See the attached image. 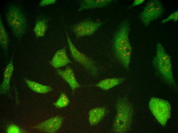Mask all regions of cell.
Here are the masks:
<instances>
[{
  "instance_id": "4",
  "label": "cell",
  "mask_w": 178,
  "mask_h": 133,
  "mask_svg": "<svg viewBox=\"0 0 178 133\" xmlns=\"http://www.w3.org/2000/svg\"><path fill=\"white\" fill-rule=\"evenodd\" d=\"M6 18L8 24L16 37H20L25 34L27 28L26 19L21 10L12 5L7 10Z\"/></svg>"
},
{
  "instance_id": "14",
  "label": "cell",
  "mask_w": 178,
  "mask_h": 133,
  "mask_svg": "<svg viewBox=\"0 0 178 133\" xmlns=\"http://www.w3.org/2000/svg\"><path fill=\"white\" fill-rule=\"evenodd\" d=\"M14 68L12 60L6 67L4 73V79L0 87L1 93H5L8 91L10 87V82L13 71Z\"/></svg>"
},
{
  "instance_id": "13",
  "label": "cell",
  "mask_w": 178,
  "mask_h": 133,
  "mask_svg": "<svg viewBox=\"0 0 178 133\" xmlns=\"http://www.w3.org/2000/svg\"><path fill=\"white\" fill-rule=\"evenodd\" d=\"M112 0H84L81 5L79 11L87 9L102 7L106 6L111 2Z\"/></svg>"
},
{
  "instance_id": "8",
  "label": "cell",
  "mask_w": 178,
  "mask_h": 133,
  "mask_svg": "<svg viewBox=\"0 0 178 133\" xmlns=\"http://www.w3.org/2000/svg\"><path fill=\"white\" fill-rule=\"evenodd\" d=\"M63 119V117L61 116H56L32 127L44 132L55 133L61 127Z\"/></svg>"
},
{
  "instance_id": "12",
  "label": "cell",
  "mask_w": 178,
  "mask_h": 133,
  "mask_svg": "<svg viewBox=\"0 0 178 133\" xmlns=\"http://www.w3.org/2000/svg\"><path fill=\"white\" fill-rule=\"evenodd\" d=\"M104 107H97L92 109L89 111L88 120L92 126L97 124L104 117L106 113Z\"/></svg>"
},
{
  "instance_id": "16",
  "label": "cell",
  "mask_w": 178,
  "mask_h": 133,
  "mask_svg": "<svg viewBox=\"0 0 178 133\" xmlns=\"http://www.w3.org/2000/svg\"><path fill=\"white\" fill-rule=\"evenodd\" d=\"M123 81L121 78L106 79L101 81L96 85L103 90H107L120 84Z\"/></svg>"
},
{
  "instance_id": "15",
  "label": "cell",
  "mask_w": 178,
  "mask_h": 133,
  "mask_svg": "<svg viewBox=\"0 0 178 133\" xmlns=\"http://www.w3.org/2000/svg\"><path fill=\"white\" fill-rule=\"evenodd\" d=\"M25 81L28 87L33 91L40 93H45L51 91L50 86L44 85L38 83L25 79Z\"/></svg>"
},
{
  "instance_id": "21",
  "label": "cell",
  "mask_w": 178,
  "mask_h": 133,
  "mask_svg": "<svg viewBox=\"0 0 178 133\" xmlns=\"http://www.w3.org/2000/svg\"><path fill=\"white\" fill-rule=\"evenodd\" d=\"M178 19V12L177 10L172 13L167 18L163 19L162 21V23L166 22L172 19H173L174 21H176Z\"/></svg>"
},
{
  "instance_id": "22",
  "label": "cell",
  "mask_w": 178,
  "mask_h": 133,
  "mask_svg": "<svg viewBox=\"0 0 178 133\" xmlns=\"http://www.w3.org/2000/svg\"><path fill=\"white\" fill-rule=\"evenodd\" d=\"M161 4V2L158 0H151L148 2L145 7H148L154 8Z\"/></svg>"
},
{
  "instance_id": "3",
  "label": "cell",
  "mask_w": 178,
  "mask_h": 133,
  "mask_svg": "<svg viewBox=\"0 0 178 133\" xmlns=\"http://www.w3.org/2000/svg\"><path fill=\"white\" fill-rule=\"evenodd\" d=\"M117 113L112 130L115 133L127 132L131 126L133 110L132 106L125 99H120L117 105Z\"/></svg>"
},
{
  "instance_id": "9",
  "label": "cell",
  "mask_w": 178,
  "mask_h": 133,
  "mask_svg": "<svg viewBox=\"0 0 178 133\" xmlns=\"http://www.w3.org/2000/svg\"><path fill=\"white\" fill-rule=\"evenodd\" d=\"M57 72L58 74L68 84L72 90H74L80 86L76 81L73 70L70 67H66L64 70L58 69Z\"/></svg>"
},
{
  "instance_id": "6",
  "label": "cell",
  "mask_w": 178,
  "mask_h": 133,
  "mask_svg": "<svg viewBox=\"0 0 178 133\" xmlns=\"http://www.w3.org/2000/svg\"><path fill=\"white\" fill-rule=\"evenodd\" d=\"M66 35L69 49L74 60L83 66L91 74L94 76L96 75L97 69L94 61L79 51L72 43L67 32Z\"/></svg>"
},
{
  "instance_id": "25",
  "label": "cell",
  "mask_w": 178,
  "mask_h": 133,
  "mask_svg": "<svg viewBox=\"0 0 178 133\" xmlns=\"http://www.w3.org/2000/svg\"><path fill=\"white\" fill-rule=\"evenodd\" d=\"M144 0H135L132 4L130 6L129 8L132 6H136L140 5L144 1Z\"/></svg>"
},
{
  "instance_id": "24",
  "label": "cell",
  "mask_w": 178,
  "mask_h": 133,
  "mask_svg": "<svg viewBox=\"0 0 178 133\" xmlns=\"http://www.w3.org/2000/svg\"><path fill=\"white\" fill-rule=\"evenodd\" d=\"M154 8L160 17L164 12L162 4L158 5Z\"/></svg>"
},
{
  "instance_id": "20",
  "label": "cell",
  "mask_w": 178,
  "mask_h": 133,
  "mask_svg": "<svg viewBox=\"0 0 178 133\" xmlns=\"http://www.w3.org/2000/svg\"><path fill=\"white\" fill-rule=\"evenodd\" d=\"M7 132L8 133H19L25 132V130L20 128L16 125L11 124L8 126L6 129Z\"/></svg>"
},
{
  "instance_id": "7",
  "label": "cell",
  "mask_w": 178,
  "mask_h": 133,
  "mask_svg": "<svg viewBox=\"0 0 178 133\" xmlns=\"http://www.w3.org/2000/svg\"><path fill=\"white\" fill-rule=\"evenodd\" d=\"M102 25V22L98 20L96 21L85 20L76 25L73 30L78 37L90 35L93 34Z\"/></svg>"
},
{
  "instance_id": "10",
  "label": "cell",
  "mask_w": 178,
  "mask_h": 133,
  "mask_svg": "<svg viewBox=\"0 0 178 133\" xmlns=\"http://www.w3.org/2000/svg\"><path fill=\"white\" fill-rule=\"evenodd\" d=\"M70 62L65 49L63 48L58 50L54 54L50 64L54 67L57 68L65 66Z\"/></svg>"
},
{
  "instance_id": "1",
  "label": "cell",
  "mask_w": 178,
  "mask_h": 133,
  "mask_svg": "<svg viewBox=\"0 0 178 133\" xmlns=\"http://www.w3.org/2000/svg\"><path fill=\"white\" fill-rule=\"evenodd\" d=\"M130 24L127 20L120 24L113 39V46L116 57L127 69L129 68L132 48L129 38Z\"/></svg>"
},
{
  "instance_id": "17",
  "label": "cell",
  "mask_w": 178,
  "mask_h": 133,
  "mask_svg": "<svg viewBox=\"0 0 178 133\" xmlns=\"http://www.w3.org/2000/svg\"><path fill=\"white\" fill-rule=\"evenodd\" d=\"M0 42L2 48L6 50L8 48L9 42L8 37L3 25L0 16Z\"/></svg>"
},
{
  "instance_id": "23",
  "label": "cell",
  "mask_w": 178,
  "mask_h": 133,
  "mask_svg": "<svg viewBox=\"0 0 178 133\" xmlns=\"http://www.w3.org/2000/svg\"><path fill=\"white\" fill-rule=\"evenodd\" d=\"M55 0H43L41 1L40 2V5L43 6L55 3Z\"/></svg>"
},
{
  "instance_id": "19",
  "label": "cell",
  "mask_w": 178,
  "mask_h": 133,
  "mask_svg": "<svg viewBox=\"0 0 178 133\" xmlns=\"http://www.w3.org/2000/svg\"><path fill=\"white\" fill-rule=\"evenodd\" d=\"M69 102V99L66 93L63 92L61 94L57 101L54 102L53 104L57 108H61L68 106Z\"/></svg>"
},
{
  "instance_id": "11",
  "label": "cell",
  "mask_w": 178,
  "mask_h": 133,
  "mask_svg": "<svg viewBox=\"0 0 178 133\" xmlns=\"http://www.w3.org/2000/svg\"><path fill=\"white\" fill-rule=\"evenodd\" d=\"M160 17L154 8L146 7L139 15V18L145 26H148L152 21Z\"/></svg>"
},
{
  "instance_id": "18",
  "label": "cell",
  "mask_w": 178,
  "mask_h": 133,
  "mask_svg": "<svg viewBox=\"0 0 178 133\" xmlns=\"http://www.w3.org/2000/svg\"><path fill=\"white\" fill-rule=\"evenodd\" d=\"M46 22L43 20H38L35 26L34 30L36 36L41 37L45 34L47 29Z\"/></svg>"
},
{
  "instance_id": "5",
  "label": "cell",
  "mask_w": 178,
  "mask_h": 133,
  "mask_svg": "<svg viewBox=\"0 0 178 133\" xmlns=\"http://www.w3.org/2000/svg\"><path fill=\"white\" fill-rule=\"evenodd\" d=\"M150 109L158 122L165 126L171 116V107L167 101L160 98L152 97L149 103Z\"/></svg>"
},
{
  "instance_id": "2",
  "label": "cell",
  "mask_w": 178,
  "mask_h": 133,
  "mask_svg": "<svg viewBox=\"0 0 178 133\" xmlns=\"http://www.w3.org/2000/svg\"><path fill=\"white\" fill-rule=\"evenodd\" d=\"M152 63L163 79L169 85L175 86L176 84L173 76L171 57L160 43H157L156 53Z\"/></svg>"
}]
</instances>
